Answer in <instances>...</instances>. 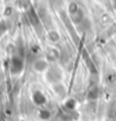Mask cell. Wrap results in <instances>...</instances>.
<instances>
[{"label":"cell","mask_w":116,"mask_h":121,"mask_svg":"<svg viewBox=\"0 0 116 121\" xmlns=\"http://www.w3.org/2000/svg\"><path fill=\"white\" fill-rule=\"evenodd\" d=\"M46 68H47V62L44 60H37L34 62V69L38 71H43Z\"/></svg>","instance_id":"6da1fadb"}]
</instances>
